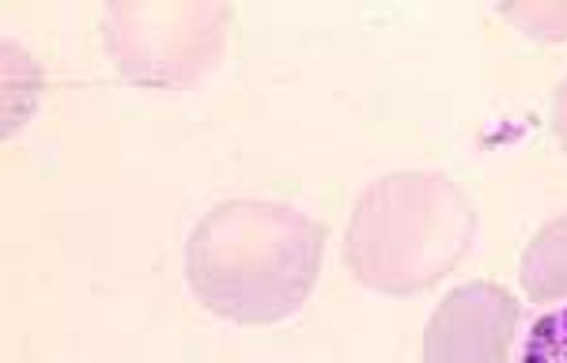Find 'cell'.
Here are the masks:
<instances>
[{
  "mask_svg": "<svg viewBox=\"0 0 567 363\" xmlns=\"http://www.w3.org/2000/svg\"><path fill=\"white\" fill-rule=\"evenodd\" d=\"M518 363H567V307L548 311L526 333Z\"/></svg>",
  "mask_w": 567,
  "mask_h": 363,
  "instance_id": "5b68a950",
  "label": "cell"
},
{
  "mask_svg": "<svg viewBox=\"0 0 567 363\" xmlns=\"http://www.w3.org/2000/svg\"><path fill=\"white\" fill-rule=\"evenodd\" d=\"M477 239V208L458 182L432 170H398L371 182L344 231V266L382 295H416L439 284Z\"/></svg>",
  "mask_w": 567,
  "mask_h": 363,
  "instance_id": "7a4b0ae2",
  "label": "cell"
},
{
  "mask_svg": "<svg viewBox=\"0 0 567 363\" xmlns=\"http://www.w3.org/2000/svg\"><path fill=\"white\" fill-rule=\"evenodd\" d=\"M523 303L492 280L446 292L424 325V363H518Z\"/></svg>",
  "mask_w": 567,
  "mask_h": 363,
  "instance_id": "3957f363",
  "label": "cell"
},
{
  "mask_svg": "<svg viewBox=\"0 0 567 363\" xmlns=\"http://www.w3.org/2000/svg\"><path fill=\"white\" fill-rule=\"evenodd\" d=\"M553 129H556V141H560L567 152V76L560 80V87H556V95H553Z\"/></svg>",
  "mask_w": 567,
  "mask_h": 363,
  "instance_id": "8992f818",
  "label": "cell"
},
{
  "mask_svg": "<svg viewBox=\"0 0 567 363\" xmlns=\"http://www.w3.org/2000/svg\"><path fill=\"white\" fill-rule=\"evenodd\" d=\"M326 227L280 201H224L186 242L189 288L235 325H272L296 314L318 284Z\"/></svg>",
  "mask_w": 567,
  "mask_h": 363,
  "instance_id": "6da1fadb",
  "label": "cell"
},
{
  "mask_svg": "<svg viewBox=\"0 0 567 363\" xmlns=\"http://www.w3.org/2000/svg\"><path fill=\"white\" fill-rule=\"evenodd\" d=\"M523 292L534 303H560L567 299V212L548 220L542 231L529 239L518 266Z\"/></svg>",
  "mask_w": 567,
  "mask_h": 363,
  "instance_id": "277c9868",
  "label": "cell"
}]
</instances>
